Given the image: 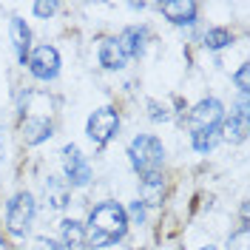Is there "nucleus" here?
<instances>
[{"mask_svg":"<svg viewBox=\"0 0 250 250\" xmlns=\"http://www.w3.org/2000/svg\"><path fill=\"white\" fill-rule=\"evenodd\" d=\"M128 230L125 208L117 202H103L88 213L85 228V248H105L111 242H120Z\"/></svg>","mask_w":250,"mask_h":250,"instance_id":"nucleus-1","label":"nucleus"},{"mask_svg":"<svg viewBox=\"0 0 250 250\" xmlns=\"http://www.w3.org/2000/svg\"><path fill=\"white\" fill-rule=\"evenodd\" d=\"M128 159H131V165H134V171L145 176V173H154L162 168V162H165V148H162V142L156 140V137H148V134H140V137H134L131 145H128Z\"/></svg>","mask_w":250,"mask_h":250,"instance_id":"nucleus-2","label":"nucleus"},{"mask_svg":"<svg viewBox=\"0 0 250 250\" xmlns=\"http://www.w3.org/2000/svg\"><path fill=\"white\" fill-rule=\"evenodd\" d=\"M34 213H37L34 196L26 193V190L15 193V196L9 199V208H6V228H9V233L12 236H26L29 228H31V222H34Z\"/></svg>","mask_w":250,"mask_h":250,"instance_id":"nucleus-3","label":"nucleus"},{"mask_svg":"<svg viewBox=\"0 0 250 250\" xmlns=\"http://www.w3.org/2000/svg\"><path fill=\"white\" fill-rule=\"evenodd\" d=\"M120 131V114L114 108H97L88 117V125H85V134L94 145H108L114 140V134Z\"/></svg>","mask_w":250,"mask_h":250,"instance_id":"nucleus-4","label":"nucleus"},{"mask_svg":"<svg viewBox=\"0 0 250 250\" xmlns=\"http://www.w3.org/2000/svg\"><path fill=\"white\" fill-rule=\"evenodd\" d=\"M62 168H65V179L71 188H85L91 182V165L83 156L77 145H65L62 148Z\"/></svg>","mask_w":250,"mask_h":250,"instance_id":"nucleus-5","label":"nucleus"},{"mask_svg":"<svg viewBox=\"0 0 250 250\" xmlns=\"http://www.w3.org/2000/svg\"><path fill=\"white\" fill-rule=\"evenodd\" d=\"M29 71L37 80H54L60 74V54L54 46H37L29 51Z\"/></svg>","mask_w":250,"mask_h":250,"instance_id":"nucleus-6","label":"nucleus"},{"mask_svg":"<svg viewBox=\"0 0 250 250\" xmlns=\"http://www.w3.org/2000/svg\"><path fill=\"white\" fill-rule=\"evenodd\" d=\"M188 120L193 125V131H202V128H219L222 120H225V105L219 103L216 97H208L202 103H196L190 114H188Z\"/></svg>","mask_w":250,"mask_h":250,"instance_id":"nucleus-7","label":"nucleus"},{"mask_svg":"<svg viewBox=\"0 0 250 250\" xmlns=\"http://www.w3.org/2000/svg\"><path fill=\"white\" fill-rule=\"evenodd\" d=\"M248 94H242L239 97V111L230 114L228 120H222L219 125V134H222V140H230V142H245L248 140Z\"/></svg>","mask_w":250,"mask_h":250,"instance_id":"nucleus-8","label":"nucleus"},{"mask_svg":"<svg viewBox=\"0 0 250 250\" xmlns=\"http://www.w3.org/2000/svg\"><path fill=\"white\" fill-rule=\"evenodd\" d=\"M159 9H162V15L168 17L171 23H176V26H190V23H196V12H199V6H196L193 0H168V3H162Z\"/></svg>","mask_w":250,"mask_h":250,"instance_id":"nucleus-9","label":"nucleus"},{"mask_svg":"<svg viewBox=\"0 0 250 250\" xmlns=\"http://www.w3.org/2000/svg\"><path fill=\"white\" fill-rule=\"evenodd\" d=\"M9 37H12V46H15V51H17V60L26 65L29 48H31V31H29V26H26L23 17H12V20H9Z\"/></svg>","mask_w":250,"mask_h":250,"instance_id":"nucleus-10","label":"nucleus"},{"mask_svg":"<svg viewBox=\"0 0 250 250\" xmlns=\"http://www.w3.org/2000/svg\"><path fill=\"white\" fill-rule=\"evenodd\" d=\"M51 131H54V125H51L48 117H26L23 120V140H26V145L46 142L51 137Z\"/></svg>","mask_w":250,"mask_h":250,"instance_id":"nucleus-11","label":"nucleus"},{"mask_svg":"<svg viewBox=\"0 0 250 250\" xmlns=\"http://www.w3.org/2000/svg\"><path fill=\"white\" fill-rule=\"evenodd\" d=\"M145 37H148V31L142 29V26H128V29L117 37V43L123 48L125 60H131V57H140L142 48H145Z\"/></svg>","mask_w":250,"mask_h":250,"instance_id":"nucleus-12","label":"nucleus"},{"mask_svg":"<svg viewBox=\"0 0 250 250\" xmlns=\"http://www.w3.org/2000/svg\"><path fill=\"white\" fill-rule=\"evenodd\" d=\"M60 236H62V250H83L85 248V225H80L74 219H65L60 228Z\"/></svg>","mask_w":250,"mask_h":250,"instance_id":"nucleus-13","label":"nucleus"},{"mask_svg":"<svg viewBox=\"0 0 250 250\" xmlns=\"http://www.w3.org/2000/svg\"><path fill=\"white\" fill-rule=\"evenodd\" d=\"M162 193H165L162 173H159V171L145 173V176H142V196H140V202L142 205H159V202H162Z\"/></svg>","mask_w":250,"mask_h":250,"instance_id":"nucleus-14","label":"nucleus"},{"mask_svg":"<svg viewBox=\"0 0 250 250\" xmlns=\"http://www.w3.org/2000/svg\"><path fill=\"white\" fill-rule=\"evenodd\" d=\"M100 62L105 65V68H111V71H117V68H123L125 62V54L123 48H120V43H117V37H105L103 43H100Z\"/></svg>","mask_w":250,"mask_h":250,"instance_id":"nucleus-15","label":"nucleus"},{"mask_svg":"<svg viewBox=\"0 0 250 250\" xmlns=\"http://www.w3.org/2000/svg\"><path fill=\"white\" fill-rule=\"evenodd\" d=\"M68 193H71V185H68V182H62V179H57V176H48L46 199L51 202L54 210H62V208L68 205Z\"/></svg>","mask_w":250,"mask_h":250,"instance_id":"nucleus-16","label":"nucleus"},{"mask_svg":"<svg viewBox=\"0 0 250 250\" xmlns=\"http://www.w3.org/2000/svg\"><path fill=\"white\" fill-rule=\"evenodd\" d=\"M222 140V134H219V128H202V131H193L190 134V142H193V148L199 151V154H208V151H213Z\"/></svg>","mask_w":250,"mask_h":250,"instance_id":"nucleus-17","label":"nucleus"},{"mask_svg":"<svg viewBox=\"0 0 250 250\" xmlns=\"http://www.w3.org/2000/svg\"><path fill=\"white\" fill-rule=\"evenodd\" d=\"M233 43V34L228 29H208L205 31V46L210 48V51H222L225 46H230Z\"/></svg>","mask_w":250,"mask_h":250,"instance_id":"nucleus-18","label":"nucleus"},{"mask_svg":"<svg viewBox=\"0 0 250 250\" xmlns=\"http://www.w3.org/2000/svg\"><path fill=\"white\" fill-rule=\"evenodd\" d=\"M228 250H250V230L248 228H242V230L230 233V239H228Z\"/></svg>","mask_w":250,"mask_h":250,"instance_id":"nucleus-19","label":"nucleus"},{"mask_svg":"<svg viewBox=\"0 0 250 250\" xmlns=\"http://www.w3.org/2000/svg\"><path fill=\"white\" fill-rule=\"evenodd\" d=\"M125 216H128V225L134 222V225H145V205L137 199V202H131V208L125 210Z\"/></svg>","mask_w":250,"mask_h":250,"instance_id":"nucleus-20","label":"nucleus"},{"mask_svg":"<svg viewBox=\"0 0 250 250\" xmlns=\"http://www.w3.org/2000/svg\"><path fill=\"white\" fill-rule=\"evenodd\" d=\"M57 12V3H34V15L37 17H51Z\"/></svg>","mask_w":250,"mask_h":250,"instance_id":"nucleus-21","label":"nucleus"},{"mask_svg":"<svg viewBox=\"0 0 250 250\" xmlns=\"http://www.w3.org/2000/svg\"><path fill=\"white\" fill-rule=\"evenodd\" d=\"M236 85H239L242 94H248V65H242V68L236 71Z\"/></svg>","mask_w":250,"mask_h":250,"instance_id":"nucleus-22","label":"nucleus"},{"mask_svg":"<svg viewBox=\"0 0 250 250\" xmlns=\"http://www.w3.org/2000/svg\"><path fill=\"white\" fill-rule=\"evenodd\" d=\"M34 250H62L57 242H51V239H37L34 242Z\"/></svg>","mask_w":250,"mask_h":250,"instance_id":"nucleus-23","label":"nucleus"},{"mask_svg":"<svg viewBox=\"0 0 250 250\" xmlns=\"http://www.w3.org/2000/svg\"><path fill=\"white\" fill-rule=\"evenodd\" d=\"M0 159H3V128H0Z\"/></svg>","mask_w":250,"mask_h":250,"instance_id":"nucleus-24","label":"nucleus"},{"mask_svg":"<svg viewBox=\"0 0 250 250\" xmlns=\"http://www.w3.org/2000/svg\"><path fill=\"white\" fill-rule=\"evenodd\" d=\"M202 250H216V248H202Z\"/></svg>","mask_w":250,"mask_h":250,"instance_id":"nucleus-25","label":"nucleus"},{"mask_svg":"<svg viewBox=\"0 0 250 250\" xmlns=\"http://www.w3.org/2000/svg\"><path fill=\"white\" fill-rule=\"evenodd\" d=\"M0 245H3V233H0Z\"/></svg>","mask_w":250,"mask_h":250,"instance_id":"nucleus-26","label":"nucleus"}]
</instances>
